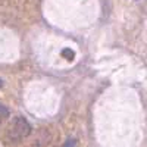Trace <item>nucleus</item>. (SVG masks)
<instances>
[{"label": "nucleus", "instance_id": "nucleus-1", "mask_svg": "<svg viewBox=\"0 0 147 147\" xmlns=\"http://www.w3.org/2000/svg\"><path fill=\"white\" fill-rule=\"evenodd\" d=\"M31 134V125L28 124V121L22 116H16L13 118L12 124L9 127V132L7 136L12 141H21L22 138L28 137Z\"/></svg>", "mask_w": 147, "mask_h": 147}, {"label": "nucleus", "instance_id": "nucleus-2", "mask_svg": "<svg viewBox=\"0 0 147 147\" xmlns=\"http://www.w3.org/2000/svg\"><path fill=\"white\" fill-rule=\"evenodd\" d=\"M6 118H9V109L5 105L0 103V124H2Z\"/></svg>", "mask_w": 147, "mask_h": 147}, {"label": "nucleus", "instance_id": "nucleus-3", "mask_svg": "<svg viewBox=\"0 0 147 147\" xmlns=\"http://www.w3.org/2000/svg\"><path fill=\"white\" fill-rule=\"evenodd\" d=\"M62 147H77V140L75 138H68Z\"/></svg>", "mask_w": 147, "mask_h": 147}, {"label": "nucleus", "instance_id": "nucleus-4", "mask_svg": "<svg viewBox=\"0 0 147 147\" xmlns=\"http://www.w3.org/2000/svg\"><path fill=\"white\" fill-rule=\"evenodd\" d=\"M3 87V80H0V88Z\"/></svg>", "mask_w": 147, "mask_h": 147}]
</instances>
